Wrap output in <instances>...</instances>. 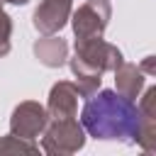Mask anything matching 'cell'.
Returning a JSON list of instances; mask_svg holds the SVG:
<instances>
[{"label": "cell", "instance_id": "obj_1", "mask_svg": "<svg viewBox=\"0 0 156 156\" xmlns=\"http://www.w3.org/2000/svg\"><path fill=\"white\" fill-rule=\"evenodd\" d=\"M80 124L93 139L136 144L141 112L134 100L119 95L117 90H98L85 100L80 110Z\"/></svg>", "mask_w": 156, "mask_h": 156}, {"label": "cell", "instance_id": "obj_2", "mask_svg": "<svg viewBox=\"0 0 156 156\" xmlns=\"http://www.w3.org/2000/svg\"><path fill=\"white\" fill-rule=\"evenodd\" d=\"M124 61L122 51L105 41L102 37L90 39H76V54L68 61L76 78H102V73L115 71Z\"/></svg>", "mask_w": 156, "mask_h": 156}, {"label": "cell", "instance_id": "obj_3", "mask_svg": "<svg viewBox=\"0 0 156 156\" xmlns=\"http://www.w3.org/2000/svg\"><path fill=\"white\" fill-rule=\"evenodd\" d=\"M41 136V149L51 156H68L85 146V129L76 117L51 119L46 122Z\"/></svg>", "mask_w": 156, "mask_h": 156}, {"label": "cell", "instance_id": "obj_4", "mask_svg": "<svg viewBox=\"0 0 156 156\" xmlns=\"http://www.w3.org/2000/svg\"><path fill=\"white\" fill-rule=\"evenodd\" d=\"M112 17L110 0H85L76 10H71V27L76 39H90V37H102Z\"/></svg>", "mask_w": 156, "mask_h": 156}, {"label": "cell", "instance_id": "obj_5", "mask_svg": "<svg viewBox=\"0 0 156 156\" xmlns=\"http://www.w3.org/2000/svg\"><path fill=\"white\" fill-rule=\"evenodd\" d=\"M46 122H49L46 107H44L41 102H37V100H24V102H20V105L12 110V115H10V134L34 141V139L44 132Z\"/></svg>", "mask_w": 156, "mask_h": 156}, {"label": "cell", "instance_id": "obj_6", "mask_svg": "<svg viewBox=\"0 0 156 156\" xmlns=\"http://www.w3.org/2000/svg\"><path fill=\"white\" fill-rule=\"evenodd\" d=\"M71 0H41L32 15V27L39 34H58L71 17Z\"/></svg>", "mask_w": 156, "mask_h": 156}, {"label": "cell", "instance_id": "obj_7", "mask_svg": "<svg viewBox=\"0 0 156 156\" xmlns=\"http://www.w3.org/2000/svg\"><path fill=\"white\" fill-rule=\"evenodd\" d=\"M78 88L73 80H58L49 90L46 100V112L51 119H63V117H76L78 115Z\"/></svg>", "mask_w": 156, "mask_h": 156}, {"label": "cell", "instance_id": "obj_8", "mask_svg": "<svg viewBox=\"0 0 156 156\" xmlns=\"http://www.w3.org/2000/svg\"><path fill=\"white\" fill-rule=\"evenodd\" d=\"M32 51H34V56L41 66L58 68L68 58V41L63 37H56V34H41V39L34 41Z\"/></svg>", "mask_w": 156, "mask_h": 156}, {"label": "cell", "instance_id": "obj_9", "mask_svg": "<svg viewBox=\"0 0 156 156\" xmlns=\"http://www.w3.org/2000/svg\"><path fill=\"white\" fill-rule=\"evenodd\" d=\"M112 73H115V85H117L119 95H124L129 100L141 95V90H144V73L139 71V66L122 61Z\"/></svg>", "mask_w": 156, "mask_h": 156}, {"label": "cell", "instance_id": "obj_10", "mask_svg": "<svg viewBox=\"0 0 156 156\" xmlns=\"http://www.w3.org/2000/svg\"><path fill=\"white\" fill-rule=\"evenodd\" d=\"M2 154H39V146L32 139L7 134V136H0V156Z\"/></svg>", "mask_w": 156, "mask_h": 156}, {"label": "cell", "instance_id": "obj_11", "mask_svg": "<svg viewBox=\"0 0 156 156\" xmlns=\"http://www.w3.org/2000/svg\"><path fill=\"white\" fill-rule=\"evenodd\" d=\"M10 39H12V20L2 10V2H0V56L10 54Z\"/></svg>", "mask_w": 156, "mask_h": 156}, {"label": "cell", "instance_id": "obj_12", "mask_svg": "<svg viewBox=\"0 0 156 156\" xmlns=\"http://www.w3.org/2000/svg\"><path fill=\"white\" fill-rule=\"evenodd\" d=\"M139 112L144 115V117H151V119H156V85H149L146 90H144V95H141V100H139Z\"/></svg>", "mask_w": 156, "mask_h": 156}, {"label": "cell", "instance_id": "obj_13", "mask_svg": "<svg viewBox=\"0 0 156 156\" xmlns=\"http://www.w3.org/2000/svg\"><path fill=\"white\" fill-rule=\"evenodd\" d=\"M139 71L144 76H156V56H144V61L139 63Z\"/></svg>", "mask_w": 156, "mask_h": 156}, {"label": "cell", "instance_id": "obj_14", "mask_svg": "<svg viewBox=\"0 0 156 156\" xmlns=\"http://www.w3.org/2000/svg\"><path fill=\"white\" fill-rule=\"evenodd\" d=\"M0 2H10V5H27L29 0H0Z\"/></svg>", "mask_w": 156, "mask_h": 156}]
</instances>
